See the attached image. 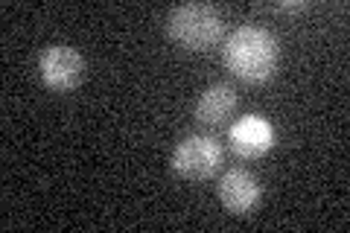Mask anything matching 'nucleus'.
<instances>
[{"label": "nucleus", "mask_w": 350, "mask_h": 233, "mask_svg": "<svg viewBox=\"0 0 350 233\" xmlns=\"http://www.w3.org/2000/svg\"><path fill=\"white\" fill-rule=\"evenodd\" d=\"M231 146L245 161L262 158V154L275 146V128H271L269 120H262L257 114L243 117L231 126Z\"/></svg>", "instance_id": "obj_6"}, {"label": "nucleus", "mask_w": 350, "mask_h": 233, "mask_svg": "<svg viewBox=\"0 0 350 233\" xmlns=\"http://www.w3.org/2000/svg\"><path fill=\"white\" fill-rule=\"evenodd\" d=\"M234 111H237V91L225 82L204 87L202 96L196 99V120L204 126H222Z\"/></svg>", "instance_id": "obj_7"}, {"label": "nucleus", "mask_w": 350, "mask_h": 233, "mask_svg": "<svg viewBox=\"0 0 350 233\" xmlns=\"http://www.w3.org/2000/svg\"><path fill=\"white\" fill-rule=\"evenodd\" d=\"M38 73L47 87L68 94L85 79V59L79 50L68 47V44H50L38 55Z\"/></svg>", "instance_id": "obj_4"}, {"label": "nucleus", "mask_w": 350, "mask_h": 233, "mask_svg": "<svg viewBox=\"0 0 350 233\" xmlns=\"http://www.w3.org/2000/svg\"><path fill=\"white\" fill-rule=\"evenodd\" d=\"M219 202L225 204V210H231L234 216H248L254 213L262 190L260 181L251 175L248 169H228L222 178H219Z\"/></svg>", "instance_id": "obj_5"}, {"label": "nucleus", "mask_w": 350, "mask_h": 233, "mask_svg": "<svg viewBox=\"0 0 350 233\" xmlns=\"http://www.w3.org/2000/svg\"><path fill=\"white\" fill-rule=\"evenodd\" d=\"M225 68L245 82H266L278 70V38L262 27H239L225 38Z\"/></svg>", "instance_id": "obj_1"}, {"label": "nucleus", "mask_w": 350, "mask_h": 233, "mask_svg": "<svg viewBox=\"0 0 350 233\" xmlns=\"http://www.w3.org/2000/svg\"><path fill=\"white\" fill-rule=\"evenodd\" d=\"M222 166V146L211 135L184 137L172 152V169L187 181H204Z\"/></svg>", "instance_id": "obj_3"}, {"label": "nucleus", "mask_w": 350, "mask_h": 233, "mask_svg": "<svg viewBox=\"0 0 350 233\" xmlns=\"http://www.w3.org/2000/svg\"><path fill=\"white\" fill-rule=\"evenodd\" d=\"M225 32V18L207 3L175 6L167 18V36L184 50H211Z\"/></svg>", "instance_id": "obj_2"}, {"label": "nucleus", "mask_w": 350, "mask_h": 233, "mask_svg": "<svg viewBox=\"0 0 350 233\" xmlns=\"http://www.w3.org/2000/svg\"><path fill=\"white\" fill-rule=\"evenodd\" d=\"M271 9H275V12H304L306 3L304 0H292V3H275Z\"/></svg>", "instance_id": "obj_8"}]
</instances>
